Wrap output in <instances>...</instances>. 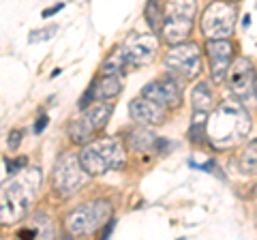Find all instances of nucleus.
I'll return each mask as SVG.
<instances>
[{
	"instance_id": "1",
	"label": "nucleus",
	"mask_w": 257,
	"mask_h": 240,
	"mask_svg": "<svg viewBox=\"0 0 257 240\" xmlns=\"http://www.w3.org/2000/svg\"><path fill=\"white\" fill-rule=\"evenodd\" d=\"M251 133V116L238 101H223L208 120V140L216 150H227Z\"/></svg>"
},
{
	"instance_id": "2",
	"label": "nucleus",
	"mask_w": 257,
	"mask_h": 240,
	"mask_svg": "<svg viewBox=\"0 0 257 240\" xmlns=\"http://www.w3.org/2000/svg\"><path fill=\"white\" fill-rule=\"evenodd\" d=\"M79 161L88 176H103L109 170H120L126 161V155L118 138H103L84 146Z\"/></svg>"
},
{
	"instance_id": "3",
	"label": "nucleus",
	"mask_w": 257,
	"mask_h": 240,
	"mask_svg": "<svg viewBox=\"0 0 257 240\" xmlns=\"http://www.w3.org/2000/svg\"><path fill=\"white\" fill-rule=\"evenodd\" d=\"M39 172H32L26 174L24 178L20 180H13L9 182L5 189H3V195H0V221L5 223H18L26 217V210L35 197L37 191H28L30 187L37 189L39 185Z\"/></svg>"
},
{
	"instance_id": "4",
	"label": "nucleus",
	"mask_w": 257,
	"mask_h": 240,
	"mask_svg": "<svg viewBox=\"0 0 257 240\" xmlns=\"http://www.w3.org/2000/svg\"><path fill=\"white\" fill-rule=\"evenodd\" d=\"M195 3L184 0V3H170L163 7V22H161V33L163 39L172 47L182 45V41L191 35L193 18H195Z\"/></svg>"
},
{
	"instance_id": "5",
	"label": "nucleus",
	"mask_w": 257,
	"mask_h": 240,
	"mask_svg": "<svg viewBox=\"0 0 257 240\" xmlns=\"http://www.w3.org/2000/svg\"><path fill=\"white\" fill-rule=\"evenodd\" d=\"M109 214L111 204L107 199H94V202H88L75 208V210H71L64 219V225H67L69 234L73 236H90L92 231H96L107 221Z\"/></svg>"
},
{
	"instance_id": "6",
	"label": "nucleus",
	"mask_w": 257,
	"mask_h": 240,
	"mask_svg": "<svg viewBox=\"0 0 257 240\" xmlns=\"http://www.w3.org/2000/svg\"><path fill=\"white\" fill-rule=\"evenodd\" d=\"M236 5L210 3L202 13V33L208 41H225L236 28Z\"/></svg>"
},
{
	"instance_id": "7",
	"label": "nucleus",
	"mask_w": 257,
	"mask_h": 240,
	"mask_svg": "<svg viewBox=\"0 0 257 240\" xmlns=\"http://www.w3.org/2000/svg\"><path fill=\"white\" fill-rule=\"evenodd\" d=\"M114 111V105L109 103H94L92 107H88L86 111H82V116H77L75 120L69 123V138L75 144H84L88 146L92 140L94 133H99L103 127L107 125V120Z\"/></svg>"
},
{
	"instance_id": "8",
	"label": "nucleus",
	"mask_w": 257,
	"mask_h": 240,
	"mask_svg": "<svg viewBox=\"0 0 257 240\" xmlns=\"http://www.w3.org/2000/svg\"><path fill=\"white\" fill-rule=\"evenodd\" d=\"M52 180H54V189L64 195H71L82 189L88 182V174L82 167L79 155H73V153L62 155L54 165Z\"/></svg>"
},
{
	"instance_id": "9",
	"label": "nucleus",
	"mask_w": 257,
	"mask_h": 240,
	"mask_svg": "<svg viewBox=\"0 0 257 240\" xmlns=\"http://www.w3.org/2000/svg\"><path fill=\"white\" fill-rule=\"evenodd\" d=\"M165 67L172 75H182L184 79L195 77L202 71V52L197 43H182L170 47L165 54Z\"/></svg>"
},
{
	"instance_id": "10",
	"label": "nucleus",
	"mask_w": 257,
	"mask_h": 240,
	"mask_svg": "<svg viewBox=\"0 0 257 240\" xmlns=\"http://www.w3.org/2000/svg\"><path fill=\"white\" fill-rule=\"evenodd\" d=\"M157 47L159 41L152 35H128L120 45V52H122L126 65L144 67L155 58Z\"/></svg>"
},
{
	"instance_id": "11",
	"label": "nucleus",
	"mask_w": 257,
	"mask_h": 240,
	"mask_svg": "<svg viewBox=\"0 0 257 240\" xmlns=\"http://www.w3.org/2000/svg\"><path fill=\"white\" fill-rule=\"evenodd\" d=\"M142 97H146L150 101L159 103L161 107L167 105V107H178L182 103V88H180V82L176 79L172 73L161 77V79H155L142 88Z\"/></svg>"
},
{
	"instance_id": "12",
	"label": "nucleus",
	"mask_w": 257,
	"mask_h": 240,
	"mask_svg": "<svg viewBox=\"0 0 257 240\" xmlns=\"http://www.w3.org/2000/svg\"><path fill=\"white\" fill-rule=\"evenodd\" d=\"M253 77H255V71H253V62L248 58H236L229 67V73H227V82H229V90L236 94V97L244 99L251 94V90H255V84H253Z\"/></svg>"
},
{
	"instance_id": "13",
	"label": "nucleus",
	"mask_w": 257,
	"mask_h": 240,
	"mask_svg": "<svg viewBox=\"0 0 257 240\" xmlns=\"http://www.w3.org/2000/svg\"><path fill=\"white\" fill-rule=\"evenodd\" d=\"M206 52H208V60H210V75L214 84H221L229 73L234 45L229 41H208Z\"/></svg>"
},
{
	"instance_id": "14",
	"label": "nucleus",
	"mask_w": 257,
	"mask_h": 240,
	"mask_svg": "<svg viewBox=\"0 0 257 240\" xmlns=\"http://www.w3.org/2000/svg\"><path fill=\"white\" fill-rule=\"evenodd\" d=\"M128 116H131L133 123H138L142 127L146 125H163L165 123V109L159 105V103L150 101L146 97L133 99L128 103Z\"/></svg>"
},
{
	"instance_id": "15",
	"label": "nucleus",
	"mask_w": 257,
	"mask_h": 240,
	"mask_svg": "<svg viewBox=\"0 0 257 240\" xmlns=\"http://www.w3.org/2000/svg\"><path fill=\"white\" fill-rule=\"evenodd\" d=\"M18 236H20V240H56L54 221L50 214L35 212L28 225L18 231Z\"/></svg>"
},
{
	"instance_id": "16",
	"label": "nucleus",
	"mask_w": 257,
	"mask_h": 240,
	"mask_svg": "<svg viewBox=\"0 0 257 240\" xmlns=\"http://www.w3.org/2000/svg\"><path fill=\"white\" fill-rule=\"evenodd\" d=\"M212 103H214V97H212L210 86H208V82H199L193 88V111L208 114L212 109Z\"/></svg>"
},
{
	"instance_id": "17",
	"label": "nucleus",
	"mask_w": 257,
	"mask_h": 240,
	"mask_svg": "<svg viewBox=\"0 0 257 240\" xmlns=\"http://www.w3.org/2000/svg\"><path fill=\"white\" fill-rule=\"evenodd\" d=\"M238 165L244 174H257V140H251L238 157Z\"/></svg>"
},
{
	"instance_id": "18",
	"label": "nucleus",
	"mask_w": 257,
	"mask_h": 240,
	"mask_svg": "<svg viewBox=\"0 0 257 240\" xmlns=\"http://www.w3.org/2000/svg\"><path fill=\"white\" fill-rule=\"evenodd\" d=\"M128 144L135 148V150H150L152 146L157 144V138L155 133L148 131L146 127H142V129H133L131 133H128Z\"/></svg>"
},
{
	"instance_id": "19",
	"label": "nucleus",
	"mask_w": 257,
	"mask_h": 240,
	"mask_svg": "<svg viewBox=\"0 0 257 240\" xmlns=\"http://www.w3.org/2000/svg\"><path fill=\"white\" fill-rule=\"evenodd\" d=\"M124 67H126V60H124L122 52H120V47H116L105 58L101 71H103V75H118V73H124Z\"/></svg>"
},
{
	"instance_id": "20",
	"label": "nucleus",
	"mask_w": 257,
	"mask_h": 240,
	"mask_svg": "<svg viewBox=\"0 0 257 240\" xmlns=\"http://www.w3.org/2000/svg\"><path fill=\"white\" fill-rule=\"evenodd\" d=\"M208 120H210V116H208V114H197V111H193L191 129H189L191 142H202L206 138V133H208Z\"/></svg>"
},
{
	"instance_id": "21",
	"label": "nucleus",
	"mask_w": 257,
	"mask_h": 240,
	"mask_svg": "<svg viewBox=\"0 0 257 240\" xmlns=\"http://www.w3.org/2000/svg\"><path fill=\"white\" fill-rule=\"evenodd\" d=\"M146 20H148V24L152 26V30H159L161 28L159 20H163V9H161L159 3H148L146 5Z\"/></svg>"
},
{
	"instance_id": "22",
	"label": "nucleus",
	"mask_w": 257,
	"mask_h": 240,
	"mask_svg": "<svg viewBox=\"0 0 257 240\" xmlns=\"http://www.w3.org/2000/svg\"><path fill=\"white\" fill-rule=\"evenodd\" d=\"M28 165V159H24V157H20V159H9L7 157L5 159V167H7V172H9V176H15V174H20L22 172V167H26Z\"/></svg>"
},
{
	"instance_id": "23",
	"label": "nucleus",
	"mask_w": 257,
	"mask_h": 240,
	"mask_svg": "<svg viewBox=\"0 0 257 240\" xmlns=\"http://www.w3.org/2000/svg\"><path fill=\"white\" fill-rule=\"evenodd\" d=\"M56 30H58V28H56V26H50V28H43V30H32V33H30V39H28V41L30 43H39V41H47V39H50L54 33H56Z\"/></svg>"
},
{
	"instance_id": "24",
	"label": "nucleus",
	"mask_w": 257,
	"mask_h": 240,
	"mask_svg": "<svg viewBox=\"0 0 257 240\" xmlns=\"http://www.w3.org/2000/svg\"><path fill=\"white\" fill-rule=\"evenodd\" d=\"M22 138H24V131L22 129H13L9 133V150H18L20 144H22Z\"/></svg>"
},
{
	"instance_id": "25",
	"label": "nucleus",
	"mask_w": 257,
	"mask_h": 240,
	"mask_svg": "<svg viewBox=\"0 0 257 240\" xmlns=\"http://www.w3.org/2000/svg\"><path fill=\"white\" fill-rule=\"evenodd\" d=\"M114 225H116V219L107 221V223H105V227H103V234H101V238H99V240H107V238H109V234L114 231Z\"/></svg>"
},
{
	"instance_id": "26",
	"label": "nucleus",
	"mask_w": 257,
	"mask_h": 240,
	"mask_svg": "<svg viewBox=\"0 0 257 240\" xmlns=\"http://www.w3.org/2000/svg\"><path fill=\"white\" fill-rule=\"evenodd\" d=\"M60 9H64V3H58V5H54V7H50V9H45V11H43V18H50V15H54V13H58Z\"/></svg>"
},
{
	"instance_id": "27",
	"label": "nucleus",
	"mask_w": 257,
	"mask_h": 240,
	"mask_svg": "<svg viewBox=\"0 0 257 240\" xmlns=\"http://www.w3.org/2000/svg\"><path fill=\"white\" fill-rule=\"evenodd\" d=\"M45 127H47V116H43V118H39V120H37L35 131H37V133H41V131L45 129Z\"/></svg>"
},
{
	"instance_id": "28",
	"label": "nucleus",
	"mask_w": 257,
	"mask_h": 240,
	"mask_svg": "<svg viewBox=\"0 0 257 240\" xmlns=\"http://www.w3.org/2000/svg\"><path fill=\"white\" fill-rule=\"evenodd\" d=\"M60 240H75V238H73V234H69V231H64V234L60 236Z\"/></svg>"
},
{
	"instance_id": "29",
	"label": "nucleus",
	"mask_w": 257,
	"mask_h": 240,
	"mask_svg": "<svg viewBox=\"0 0 257 240\" xmlns=\"http://www.w3.org/2000/svg\"><path fill=\"white\" fill-rule=\"evenodd\" d=\"M255 94H257V79H255Z\"/></svg>"
},
{
	"instance_id": "30",
	"label": "nucleus",
	"mask_w": 257,
	"mask_h": 240,
	"mask_svg": "<svg viewBox=\"0 0 257 240\" xmlns=\"http://www.w3.org/2000/svg\"><path fill=\"white\" fill-rule=\"evenodd\" d=\"M178 240H184V238H178Z\"/></svg>"
}]
</instances>
